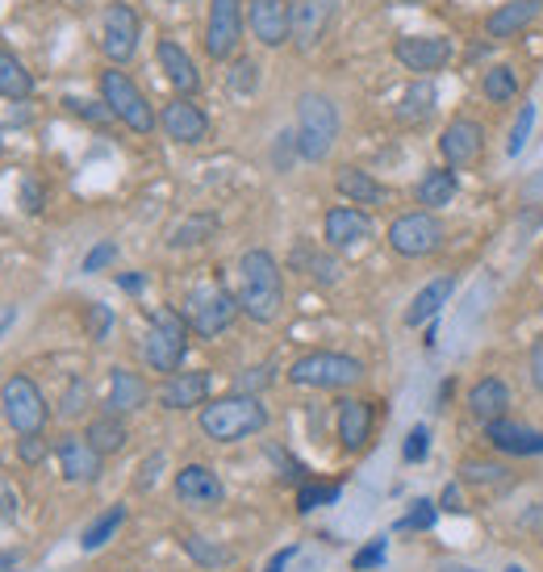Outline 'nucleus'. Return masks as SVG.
Instances as JSON below:
<instances>
[{"instance_id":"f257e3e1","label":"nucleus","mask_w":543,"mask_h":572,"mask_svg":"<svg viewBox=\"0 0 543 572\" xmlns=\"http://www.w3.org/2000/svg\"><path fill=\"white\" fill-rule=\"evenodd\" d=\"M238 306L243 313L251 318V322H276L284 310V272L276 255L268 251V247H251V251H243V260H238Z\"/></svg>"},{"instance_id":"f03ea898","label":"nucleus","mask_w":543,"mask_h":572,"mask_svg":"<svg viewBox=\"0 0 543 572\" xmlns=\"http://www.w3.org/2000/svg\"><path fill=\"white\" fill-rule=\"evenodd\" d=\"M197 427L213 443H243L268 427V406L256 393H226V397H213L201 406Z\"/></svg>"},{"instance_id":"7ed1b4c3","label":"nucleus","mask_w":543,"mask_h":572,"mask_svg":"<svg viewBox=\"0 0 543 572\" xmlns=\"http://www.w3.org/2000/svg\"><path fill=\"white\" fill-rule=\"evenodd\" d=\"M189 322L185 313L172 310V306H160L146 322V338H142V359L151 372H180L185 368V356H189Z\"/></svg>"},{"instance_id":"20e7f679","label":"nucleus","mask_w":543,"mask_h":572,"mask_svg":"<svg viewBox=\"0 0 543 572\" xmlns=\"http://www.w3.org/2000/svg\"><path fill=\"white\" fill-rule=\"evenodd\" d=\"M339 139V109L331 96L302 93L297 100V155L306 164H322Z\"/></svg>"},{"instance_id":"39448f33","label":"nucleus","mask_w":543,"mask_h":572,"mask_svg":"<svg viewBox=\"0 0 543 572\" xmlns=\"http://www.w3.org/2000/svg\"><path fill=\"white\" fill-rule=\"evenodd\" d=\"M284 377L297 389H352L364 381V359L343 351H306L288 364Z\"/></svg>"},{"instance_id":"423d86ee","label":"nucleus","mask_w":543,"mask_h":572,"mask_svg":"<svg viewBox=\"0 0 543 572\" xmlns=\"http://www.w3.org/2000/svg\"><path fill=\"white\" fill-rule=\"evenodd\" d=\"M180 313H185V322H189V331L197 334V338H217L222 331L235 326L243 306H238V297L231 288L210 281V285L192 288L189 297H185V310Z\"/></svg>"},{"instance_id":"0eeeda50","label":"nucleus","mask_w":543,"mask_h":572,"mask_svg":"<svg viewBox=\"0 0 543 572\" xmlns=\"http://www.w3.org/2000/svg\"><path fill=\"white\" fill-rule=\"evenodd\" d=\"M101 100H105L109 114H114L126 130H134V134H151V130L160 126L155 105L146 100V93H142L121 68H105V72H101Z\"/></svg>"},{"instance_id":"6e6552de","label":"nucleus","mask_w":543,"mask_h":572,"mask_svg":"<svg viewBox=\"0 0 543 572\" xmlns=\"http://www.w3.org/2000/svg\"><path fill=\"white\" fill-rule=\"evenodd\" d=\"M389 247L402 255V260H426L435 255L444 239H448V226L439 222V214L430 210H410V214H398L389 222Z\"/></svg>"},{"instance_id":"1a4fd4ad","label":"nucleus","mask_w":543,"mask_h":572,"mask_svg":"<svg viewBox=\"0 0 543 572\" xmlns=\"http://www.w3.org/2000/svg\"><path fill=\"white\" fill-rule=\"evenodd\" d=\"M0 406H4V422L17 434H43L50 422L47 397L25 372H13L9 381L0 384Z\"/></svg>"},{"instance_id":"9d476101","label":"nucleus","mask_w":543,"mask_h":572,"mask_svg":"<svg viewBox=\"0 0 543 572\" xmlns=\"http://www.w3.org/2000/svg\"><path fill=\"white\" fill-rule=\"evenodd\" d=\"M243 25H247V0H210V17H205V55H210L213 63L238 59Z\"/></svg>"},{"instance_id":"9b49d317","label":"nucleus","mask_w":543,"mask_h":572,"mask_svg":"<svg viewBox=\"0 0 543 572\" xmlns=\"http://www.w3.org/2000/svg\"><path fill=\"white\" fill-rule=\"evenodd\" d=\"M139 38H142V22L139 13L126 4V0H114L105 9V22H101V50L114 68H126L134 55H139Z\"/></svg>"},{"instance_id":"f8f14e48","label":"nucleus","mask_w":543,"mask_h":572,"mask_svg":"<svg viewBox=\"0 0 543 572\" xmlns=\"http://www.w3.org/2000/svg\"><path fill=\"white\" fill-rule=\"evenodd\" d=\"M322 239L331 247L334 255H355L373 242V217L355 205H334L322 217Z\"/></svg>"},{"instance_id":"ddd939ff","label":"nucleus","mask_w":543,"mask_h":572,"mask_svg":"<svg viewBox=\"0 0 543 572\" xmlns=\"http://www.w3.org/2000/svg\"><path fill=\"white\" fill-rule=\"evenodd\" d=\"M439 155L451 171H469L485 155V126L476 118H451L439 134Z\"/></svg>"},{"instance_id":"4468645a","label":"nucleus","mask_w":543,"mask_h":572,"mask_svg":"<svg viewBox=\"0 0 543 572\" xmlns=\"http://www.w3.org/2000/svg\"><path fill=\"white\" fill-rule=\"evenodd\" d=\"M393 59L402 63L405 72L426 80V75L444 72L451 63V43L439 38V34H402V38L393 43Z\"/></svg>"},{"instance_id":"2eb2a0df","label":"nucleus","mask_w":543,"mask_h":572,"mask_svg":"<svg viewBox=\"0 0 543 572\" xmlns=\"http://www.w3.org/2000/svg\"><path fill=\"white\" fill-rule=\"evenodd\" d=\"M160 130H164L172 143L197 146L210 139V118H205V109L192 96H172L164 109H160Z\"/></svg>"},{"instance_id":"dca6fc26","label":"nucleus","mask_w":543,"mask_h":572,"mask_svg":"<svg viewBox=\"0 0 543 572\" xmlns=\"http://www.w3.org/2000/svg\"><path fill=\"white\" fill-rule=\"evenodd\" d=\"M247 29L260 47H284L293 43V4L288 0H247Z\"/></svg>"},{"instance_id":"f3484780","label":"nucleus","mask_w":543,"mask_h":572,"mask_svg":"<svg viewBox=\"0 0 543 572\" xmlns=\"http://www.w3.org/2000/svg\"><path fill=\"white\" fill-rule=\"evenodd\" d=\"M55 460H59V473L71 485H96L105 473V455L96 452L84 434H63L55 443Z\"/></svg>"},{"instance_id":"a211bd4d","label":"nucleus","mask_w":543,"mask_h":572,"mask_svg":"<svg viewBox=\"0 0 543 572\" xmlns=\"http://www.w3.org/2000/svg\"><path fill=\"white\" fill-rule=\"evenodd\" d=\"M172 489H176V501L189 510H213L226 501V485L210 464H185L172 480Z\"/></svg>"},{"instance_id":"6ab92c4d","label":"nucleus","mask_w":543,"mask_h":572,"mask_svg":"<svg viewBox=\"0 0 543 572\" xmlns=\"http://www.w3.org/2000/svg\"><path fill=\"white\" fill-rule=\"evenodd\" d=\"M334 13H339V0H293V47H318L331 34Z\"/></svg>"},{"instance_id":"aec40b11","label":"nucleus","mask_w":543,"mask_h":572,"mask_svg":"<svg viewBox=\"0 0 543 572\" xmlns=\"http://www.w3.org/2000/svg\"><path fill=\"white\" fill-rule=\"evenodd\" d=\"M155 402L164 409H201L210 402V372H197V368H180V372H172L164 377V384L155 389Z\"/></svg>"},{"instance_id":"412c9836","label":"nucleus","mask_w":543,"mask_h":572,"mask_svg":"<svg viewBox=\"0 0 543 572\" xmlns=\"http://www.w3.org/2000/svg\"><path fill=\"white\" fill-rule=\"evenodd\" d=\"M373 427H377V406L373 402H364V397H343L339 402L334 430H339L343 452H364L368 439H373Z\"/></svg>"},{"instance_id":"4be33fe9","label":"nucleus","mask_w":543,"mask_h":572,"mask_svg":"<svg viewBox=\"0 0 543 572\" xmlns=\"http://www.w3.org/2000/svg\"><path fill=\"white\" fill-rule=\"evenodd\" d=\"M334 189H339V196L347 201V205H355V210H380V205H389V189L380 184L373 171H364V167H352L343 164L339 171H334Z\"/></svg>"},{"instance_id":"5701e85b","label":"nucleus","mask_w":543,"mask_h":572,"mask_svg":"<svg viewBox=\"0 0 543 572\" xmlns=\"http://www.w3.org/2000/svg\"><path fill=\"white\" fill-rule=\"evenodd\" d=\"M155 59H160V72L167 75V84L180 96H197L201 93V72L192 63V55L176 38H160L155 43Z\"/></svg>"},{"instance_id":"b1692460","label":"nucleus","mask_w":543,"mask_h":572,"mask_svg":"<svg viewBox=\"0 0 543 572\" xmlns=\"http://www.w3.org/2000/svg\"><path fill=\"white\" fill-rule=\"evenodd\" d=\"M485 439L489 448L501 455H543V430L527 427V422H515V418H497V422H485Z\"/></svg>"},{"instance_id":"393cba45","label":"nucleus","mask_w":543,"mask_h":572,"mask_svg":"<svg viewBox=\"0 0 543 572\" xmlns=\"http://www.w3.org/2000/svg\"><path fill=\"white\" fill-rule=\"evenodd\" d=\"M540 13L543 0H506V4H497L494 13L485 17V34L494 43H510V38H519L522 29H531Z\"/></svg>"},{"instance_id":"a878e982","label":"nucleus","mask_w":543,"mask_h":572,"mask_svg":"<svg viewBox=\"0 0 543 572\" xmlns=\"http://www.w3.org/2000/svg\"><path fill=\"white\" fill-rule=\"evenodd\" d=\"M151 397H155V393H151L146 377L130 372V368H114V372H109V393H105V414L126 418V414H134V409L146 406Z\"/></svg>"},{"instance_id":"bb28decb","label":"nucleus","mask_w":543,"mask_h":572,"mask_svg":"<svg viewBox=\"0 0 543 572\" xmlns=\"http://www.w3.org/2000/svg\"><path fill=\"white\" fill-rule=\"evenodd\" d=\"M469 414H473L481 427L506 418V414H510V389H506V381H501V377H481V381L469 389Z\"/></svg>"},{"instance_id":"cd10ccee","label":"nucleus","mask_w":543,"mask_h":572,"mask_svg":"<svg viewBox=\"0 0 543 572\" xmlns=\"http://www.w3.org/2000/svg\"><path fill=\"white\" fill-rule=\"evenodd\" d=\"M456 192H460V176H456L451 167H426L414 196H418L423 210L439 214V210H448L451 201H456Z\"/></svg>"},{"instance_id":"c85d7f7f","label":"nucleus","mask_w":543,"mask_h":572,"mask_svg":"<svg viewBox=\"0 0 543 572\" xmlns=\"http://www.w3.org/2000/svg\"><path fill=\"white\" fill-rule=\"evenodd\" d=\"M460 480L473 485V489H485V493H501L515 485V473L501 464V460H485V455H464L460 464Z\"/></svg>"},{"instance_id":"c756f323","label":"nucleus","mask_w":543,"mask_h":572,"mask_svg":"<svg viewBox=\"0 0 543 572\" xmlns=\"http://www.w3.org/2000/svg\"><path fill=\"white\" fill-rule=\"evenodd\" d=\"M451 288L456 281L451 276H439V281H430L414 293V301H410V310H405V326H426V322H435V313L448 306Z\"/></svg>"},{"instance_id":"7c9ffc66","label":"nucleus","mask_w":543,"mask_h":572,"mask_svg":"<svg viewBox=\"0 0 543 572\" xmlns=\"http://www.w3.org/2000/svg\"><path fill=\"white\" fill-rule=\"evenodd\" d=\"M435 100H439L435 84H430V80H414L402 93V100H398L393 118H398V126H423V121L435 114Z\"/></svg>"},{"instance_id":"2f4dec72","label":"nucleus","mask_w":543,"mask_h":572,"mask_svg":"<svg viewBox=\"0 0 543 572\" xmlns=\"http://www.w3.org/2000/svg\"><path fill=\"white\" fill-rule=\"evenodd\" d=\"M84 439H88L101 455H118L126 452V443H130V427H126V418H118V414H101V418L88 422Z\"/></svg>"},{"instance_id":"473e14b6","label":"nucleus","mask_w":543,"mask_h":572,"mask_svg":"<svg viewBox=\"0 0 543 572\" xmlns=\"http://www.w3.org/2000/svg\"><path fill=\"white\" fill-rule=\"evenodd\" d=\"M0 96L4 100H29L34 96V75L13 50L0 47Z\"/></svg>"},{"instance_id":"72a5a7b5","label":"nucleus","mask_w":543,"mask_h":572,"mask_svg":"<svg viewBox=\"0 0 543 572\" xmlns=\"http://www.w3.org/2000/svg\"><path fill=\"white\" fill-rule=\"evenodd\" d=\"M180 548L189 551V560L197 569H226V564H235V551L226 548V544H217V539H205V535H180Z\"/></svg>"},{"instance_id":"f704fd0d","label":"nucleus","mask_w":543,"mask_h":572,"mask_svg":"<svg viewBox=\"0 0 543 572\" xmlns=\"http://www.w3.org/2000/svg\"><path fill=\"white\" fill-rule=\"evenodd\" d=\"M121 523H126V505H109L105 514H96L93 523L84 526V535H80V548L84 551H96V548H105L114 535L121 531Z\"/></svg>"},{"instance_id":"c9c22d12","label":"nucleus","mask_w":543,"mask_h":572,"mask_svg":"<svg viewBox=\"0 0 543 572\" xmlns=\"http://www.w3.org/2000/svg\"><path fill=\"white\" fill-rule=\"evenodd\" d=\"M213 235H217V217L192 214V217H185L180 226H172L167 242H172V247H201V242H210Z\"/></svg>"},{"instance_id":"e433bc0d","label":"nucleus","mask_w":543,"mask_h":572,"mask_svg":"<svg viewBox=\"0 0 543 572\" xmlns=\"http://www.w3.org/2000/svg\"><path fill=\"white\" fill-rule=\"evenodd\" d=\"M293 267H306V276H314L318 285H334V281H339V260H334V251L331 255H322V251H314L306 242L293 251Z\"/></svg>"},{"instance_id":"4c0bfd02","label":"nucleus","mask_w":543,"mask_h":572,"mask_svg":"<svg viewBox=\"0 0 543 572\" xmlns=\"http://www.w3.org/2000/svg\"><path fill=\"white\" fill-rule=\"evenodd\" d=\"M481 88H485V96L494 105H510L519 96V75H515L510 63H497V68H489V72L481 75Z\"/></svg>"},{"instance_id":"58836bf2","label":"nucleus","mask_w":543,"mask_h":572,"mask_svg":"<svg viewBox=\"0 0 543 572\" xmlns=\"http://www.w3.org/2000/svg\"><path fill=\"white\" fill-rule=\"evenodd\" d=\"M339 493H343V489H339V485H322V480H302V485H297V510H302V514H309V510H318V505H331V501H339Z\"/></svg>"},{"instance_id":"ea45409f","label":"nucleus","mask_w":543,"mask_h":572,"mask_svg":"<svg viewBox=\"0 0 543 572\" xmlns=\"http://www.w3.org/2000/svg\"><path fill=\"white\" fill-rule=\"evenodd\" d=\"M226 88L235 96H251L260 88V63L256 59H235L231 72H226Z\"/></svg>"},{"instance_id":"a19ab883","label":"nucleus","mask_w":543,"mask_h":572,"mask_svg":"<svg viewBox=\"0 0 543 572\" xmlns=\"http://www.w3.org/2000/svg\"><path fill=\"white\" fill-rule=\"evenodd\" d=\"M531 126H535V105L522 100L519 118H515V126H510V143H506V155H510V159H519L522 155V146H527V139H531Z\"/></svg>"},{"instance_id":"79ce46f5","label":"nucleus","mask_w":543,"mask_h":572,"mask_svg":"<svg viewBox=\"0 0 543 572\" xmlns=\"http://www.w3.org/2000/svg\"><path fill=\"white\" fill-rule=\"evenodd\" d=\"M435 519H439V501L418 498L414 505H410V514H405V519H398V531H430V526H435Z\"/></svg>"},{"instance_id":"37998d69","label":"nucleus","mask_w":543,"mask_h":572,"mask_svg":"<svg viewBox=\"0 0 543 572\" xmlns=\"http://www.w3.org/2000/svg\"><path fill=\"white\" fill-rule=\"evenodd\" d=\"M385 556H389V539L385 535H377V539H368L364 548L352 556V572H373L385 564Z\"/></svg>"},{"instance_id":"c03bdc74","label":"nucleus","mask_w":543,"mask_h":572,"mask_svg":"<svg viewBox=\"0 0 543 572\" xmlns=\"http://www.w3.org/2000/svg\"><path fill=\"white\" fill-rule=\"evenodd\" d=\"M426 455H430V427H410V434H405V443H402V460L405 464H423Z\"/></svg>"},{"instance_id":"a18cd8bd","label":"nucleus","mask_w":543,"mask_h":572,"mask_svg":"<svg viewBox=\"0 0 543 572\" xmlns=\"http://www.w3.org/2000/svg\"><path fill=\"white\" fill-rule=\"evenodd\" d=\"M84 326H88V338H93V343H105L109 331H114V310L101 306V301H93L88 313H84Z\"/></svg>"},{"instance_id":"49530a36","label":"nucleus","mask_w":543,"mask_h":572,"mask_svg":"<svg viewBox=\"0 0 543 572\" xmlns=\"http://www.w3.org/2000/svg\"><path fill=\"white\" fill-rule=\"evenodd\" d=\"M88 409V381H71L63 389V402H59V414L63 418H80Z\"/></svg>"},{"instance_id":"de8ad7c7","label":"nucleus","mask_w":543,"mask_h":572,"mask_svg":"<svg viewBox=\"0 0 543 572\" xmlns=\"http://www.w3.org/2000/svg\"><path fill=\"white\" fill-rule=\"evenodd\" d=\"M47 452H50V443L43 439V434H22V439H17V455H22V464H29V468L43 464Z\"/></svg>"},{"instance_id":"09e8293b","label":"nucleus","mask_w":543,"mask_h":572,"mask_svg":"<svg viewBox=\"0 0 543 572\" xmlns=\"http://www.w3.org/2000/svg\"><path fill=\"white\" fill-rule=\"evenodd\" d=\"M118 260V242H96L93 251L84 255V263H80V272H101V267H109V263Z\"/></svg>"},{"instance_id":"8fccbe9b","label":"nucleus","mask_w":543,"mask_h":572,"mask_svg":"<svg viewBox=\"0 0 543 572\" xmlns=\"http://www.w3.org/2000/svg\"><path fill=\"white\" fill-rule=\"evenodd\" d=\"M63 105H68L71 114H80V118L96 121V126H101V121H109V118H114V114H109V105H105V100H101V105H96V100H75V96H68V100H63Z\"/></svg>"},{"instance_id":"3c124183","label":"nucleus","mask_w":543,"mask_h":572,"mask_svg":"<svg viewBox=\"0 0 543 572\" xmlns=\"http://www.w3.org/2000/svg\"><path fill=\"white\" fill-rule=\"evenodd\" d=\"M527 372H531V384L543 393V334L531 343V351H527Z\"/></svg>"},{"instance_id":"603ef678","label":"nucleus","mask_w":543,"mask_h":572,"mask_svg":"<svg viewBox=\"0 0 543 572\" xmlns=\"http://www.w3.org/2000/svg\"><path fill=\"white\" fill-rule=\"evenodd\" d=\"M272 381V364H260V368H251L243 381H238V393H256V389H263V384ZM260 397V393H256Z\"/></svg>"},{"instance_id":"864d4df0","label":"nucleus","mask_w":543,"mask_h":572,"mask_svg":"<svg viewBox=\"0 0 543 572\" xmlns=\"http://www.w3.org/2000/svg\"><path fill=\"white\" fill-rule=\"evenodd\" d=\"M17 505H22L17 489H13V485H9V477L0 473V514H4V519H17Z\"/></svg>"},{"instance_id":"5fc2aeb1","label":"nucleus","mask_w":543,"mask_h":572,"mask_svg":"<svg viewBox=\"0 0 543 572\" xmlns=\"http://www.w3.org/2000/svg\"><path fill=\"white\" fill-rule=\"evenodd\" d=\"M439 510H448V514H464L469 505H464V493H460V485L451 480V485H444V493H439Z\"/></svg>"},{"instance_id":"6e6d98bb","label":"nucleus","mask_w":543,"mask_h":572,"mask_svg":"<svg viewBox=\"0 0 543 572\" xmlns=\"http://www.w3.org/2000/svg\"><path fill=\"white\" fill-rule=\"evenodd\" d=\"M160 468H164V455L155 452L151 460H142V468H139V489H151L155 480H160Z\"/></svg>"},{"instance_id":"4d7b16f0","label":"nucleus","mask_w":543,"mask_h":572,"mask_svg":"<svg viewBox=\"0 0 543 572\" xmlns=\"http://www.w3.org/2000/svg\"><path fill=\"white\" fill-rule=\"evenodd\" d=\"M22 201H25V214H38V210H43V189H38V180H22Z\"/></svg>"},{"instance_id":"13d9d810","label":"nucleus","mask_w":543,"mask_h":572,"mask_svg":"<svg viewBox=\"0 0 543 572\" xmlns=\"http://www.w3.org/2000/svg\"><path fill=\"white\" fill-rule=\"evenodd\" d=\"M293 556H297V548H281L276 556H272V560H268V569H263V572H284V569H288V560H293Z\"/></svg>"},{"instance_id":"bf43d9fd","label":"nucleus","mask_w":543,"mask_h":572,"mask_svg":"<svg viewBox=\"0 0 543 572\" xmlns=\"http://www.w3.org/2000/svg\"><path fill=\"white\" fill-rule=\"evenodd\" d=\"M13 322H17V310H13V306H4V310H0V334L9 331Z\"/></svg>"},{"instance_id":"052dcab7","label":"nucleus","mask_w":543,"mask_h":572,"mask_svg":"<svg viewBox=\"0 0 543 572\" xmlns=\"http://www.w3.org/2000/svg\"><path fill=\"white\" fill-rule=\"evenodd\" d=\"M118 285L126 288V293H139V288H142V276H118Z\"/></svg>"},{"instance_id":"680f3d73","label":"nucleus","mask_w":543,"mask_h":572,"mask_svg":"<svg viewBox=\"0 0 543 572\" xmlns=\"http://www.w3.org/2000/svg\"><path fill=\"white\" fill-rule=\"evenodd\" d=\"M0 569H17V556H0Z\"/></svg>"},{"instance_id":"e2e57ef3","label":"nucleus","mask_w":543,"mask_h":572,"mask_svg":"<svg viewBox=\"0 0 543 572\" xmlns=\"http://www.w3.org/2000/svg\"><path fill=\"white\" fill-rule=\"evenodd\" d=\"M444 572H476V569H469V564H444Z\"/></svg>"},{"instance_id":"0e129e2a","label":"nucleus","mask_w":543,"mask_h":572,"mask_svg":"<svg viewBox=\"0 0 543 572\" xmlns=\"http://www.w3.org/2000/svg\"><path fill=\"white\" fill-rule=\"evenodd\" d=\"M506 572H522V569H519V564H510V569H506Z\"/></svg>"}]
</instances>
